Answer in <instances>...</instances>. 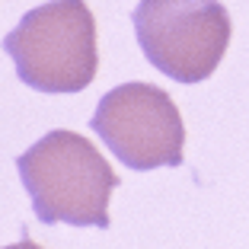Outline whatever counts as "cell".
<instances>
[{"instance_id": "obj_1", "label": "cell", "mask_w": 249, "mask_h": 249, "mask_svg": "<svg viewBox=\"0 0 249 249\" xmlns=\"http://www.w3.org/2000/svg\"><path fill=\"white\" fill-rule=\"evenodd\" d=\"M42 224L109 227V198L122 179L96 144L77 131H48L16 160Z\"/></svg>"}, {"instance_id": "obj_2", "label": "cell", "mask_w": 249, "mask_h": 249, "mask_svg": "<svg viewBox=\"0 0 249 249\" xmlns=\"http://www.w3.org/2000/svg\"><path fill=\"white\" fill-rule=\"evenodd\" d=\"M16 77L38 93H80L99 71L96 16L87 0H48L3 38Z\"/></svg>"}, {"instance_id": "obj_3", "label": "cell", "mask_w": 249, "mask_h": 249, "mask_svg": "<svg viewBox=\"0 0 249 249\" xmlns=\"http://www.w3.org/2000/svg\"><path fill=\"white\" fill-rule=\"evenodd\" d=\"M131 22L144 58L176 83L208 80L233 36L220 0H138Z\"/></svg>"}, {"instance_id": "obj_4", "label": "cell", "mask_w": 249, "mask_h": 249, "mask_svg": "<svg viewBox=\"0 0 249 249\" xmlns=\"http://www.w3.org/2000/svg\"><path fill=\"white\" fill-rule=\"evenodd\" d=\"M99 138L128 169L182 166L185 124L173 96L157 83H122L99 99L89 118Z\"/></svg>"}, {"instance_id": "obj_5", "label": "cell", "mask_w": 249, "mask_h": 249, "mask_svg": "<svg viewBox=\"0 0 249 249\" xmlns=\"http://www.w3.org/2000/svg\"><path fill=\"white\" fill-rule=\"evenodd\" d=\"M3 249H45V246H38V243H32L29 236H22L19 243H13V246H3Z\"/></svg>"}]
</instances>
